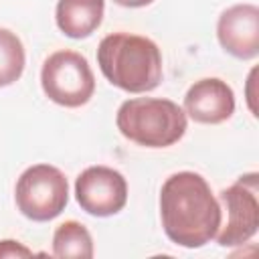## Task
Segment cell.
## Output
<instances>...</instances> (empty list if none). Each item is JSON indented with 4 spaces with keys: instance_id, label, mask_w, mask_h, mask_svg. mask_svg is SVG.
<instances>
[{
    "instance_id": "obj_3",
    "label": "cell",
    "mask_w": 259,
    "mask_h": 259,
    "mask_svg": "<svg viewBox=\"0 0 259 259\" xmlns=\"http://www.w3.org/2000/svg\"><path fill=\"white\" fill-rule=\"evenodd\" d=\"M115 123L121 136L138 146L168 148L184 136L186 113L170 99L136 97L119 105Z\"/></svg>"
},
{
    "instance_id": "obj_2",
    "label": "cell",
    "mask_w": 259,
    "mask_h": 259,
    "mask_svg": "<svg viewBox=\"0 0 259 259\" xmlns=\"http://www.w3.org/2000/svg\"><path fill=\"white\" fill-rule=\"evenodd\" d=\"M97 63L111 85L130 93L152 91L162 81V53L140 34H107L97 47Z\"/></svg>"
},
{
    "instance_id": "obj_1",
    "label": "cell",
    "mask_w": 259,
    "mask_h": 259,
    "mask_svg": "<svg viewBox=\"0 0 259 259\" xmlns=\"http://www.w3.org/2000/svg\"><path fill=\"white\" fill-rule=\"evenodd\" d=\"M160 217L166 237L186 249L210 243L223 223V210L208 182L190 170L176 172L162 184Z\"/></svg>"
},
{
    "instance_id": "obj_11",
    "label": "cell",
    "mask_w": 259,
    "mask_h": 259,
    "mask_svg": "<svg viewBox=\"0 0 259 259\" xmlns=\"http://www.w3.org/2000/svg\"><path fill=\"white\" fill-rule=\"evenodd\" d=\"M53 255L55 257H93V239L85 225L77 221H65L57 227L53 235Z\"/></svg>"
},
{
    "instance_id": "obj_14",
    "label": "cell",
    "mask_w": 259,
    "mask_h": 259,
    "mask_svg": "<svg viewBox=\"0 0 259 259\" xmlns=\"http://www.w3.org/2000/svg\"><path fill=\"white\" fill-rule=\"evenodd\" d=\"M113 2L119 4V6H127V8H140V6L152 4L154 0H113Z\"/></svg>"
},
{
    "instance_id": "obj_13",
    "label": "cell",
    "mask_w": 259,
    "mask_h": 259,
    "mask_svg": "<svg viewBox=\"0 0 259 259\" xmlns=\"http://www.w3.org/2000/svg\"><path fill=\"white\" fill-rule=\"evenodd\" d=\"M32 251L18 241H0V257H30Z\"/></svg>"
},
{
    "instance_id": "obj_10",
    "label": "cell",
    "mask_w": 259,
    "mask_h": 259,
    "mask_svg": "<svg viewBox=\"0 0 259 259\" xmlns=\"http://www.w3.org/2000/svg\"><path fill=\"white\" fill-rule=\"evenodd\" d=\"M105 0H59L57 26L71 38H85L95 32L103 20Z\"/></svg>"
},
{
    "instance_id": "obj_4",
    "label": "cell",
    "mask_w": 259,
    "mask_h": 259,
    "mask_svg": "<svg viewBox=\"0 0 259 259\" xmlns=\"http://www.w3.org/2000/svg\"><path fill=\"white\" fill-rule=\"evenodd\" d=\"M18 210L36 223L59 217L69 200V184L65 174L51 164H34L26 168L14 190Z\"/></svg>"
},
{
    "instance_id": "obj_9",
    "label": "cell",
    "mask_w": 259,
    "mask_h": 259,
    "mask_svg": "<svg viewBox=\"0 0 259 259\" xmlns=\"http://www.w3.org/2000/svg\"><path fill=\"white\" fill-rule=\"evenodd\" d=\"M235 111V93L227 81L206 77L190 85L184 95V113L198 123H223Z\"/></svg>"
},
{
    "instance_id": "obj_12",
    "label": "cell",
    "mask_w": 259,
    "mask_h": 259,
    "mask_svg": "<svg viewBox=\"0 0 259 259\" xmlns=\"http://www.w3.org/2000/svg\"><path fill=\"white\" fill-rule=\"evenodd\" d=\"M24 63L26 55L20 38L12 30L0 28V87L18 81L24 71Z\"/></svg>"
},
{
    "instance_id": "obj_5",
    "label": "cell",
    "mask_w": 259,
    "mask_h": 259,
    "mask_svg": "<svg viewBox=\"0 0 259 259\" xmlns=\"http://www.w3.org/2000/svg\"><path fill=\"white\" fill-rule=\"evenodd\" d=\"M45 95L63 107L85 105L95 91V77L87 59L75 51L53 53L40 71Z\"/></svg>"
},
{
    "instance_id": "obj_6",
    "label": "cell",
    "mask_w": 259,
    "mask_h": 259,
    "mask_svg": "<svg viewBox=\"0 0 259 259\" xmlns=\"http://www.w3.org/2000/svg\"><path fill=\"white\" fill-rule=\"evenodd\" d=\"M221 210L227 219L221 223L217 233V243L221 247H239L251 241L259 229V184L257 174H243L235 184L221 190L219 194Z\"/></svg>"
},
{
    "instance_id": "obj_7",
    "label": "cell",
    "mask_w": 259,
    "mask_h": 259,
    "mask_svg": "<svg viewBox=\"0 0 259 259\" xmlns=\"http://www.w3.org/2000/svg\"><path fill=\"white\" fill-rule=\"evenodd\" d=\"M79 206L93 217H111L127 202V182L121 172L107 166H89L75 180Z\"/></svg>"
},
{
    "instance_id": "obj_8",
    "label": "cell",
    "mask_w": 259,
    "mask_h": 259,
    "mask_svg": "<svg viewBox=\"0 0 259 259\" xmlns=\"http://www.w3.org/2000/svg\"><path fill=\"white\" fill-rule=\"evenodd\" d=\"M221 47L237 59H253L259 53V8L255 4H235L217 22Z\"/></svg>"
}]
</instances>
